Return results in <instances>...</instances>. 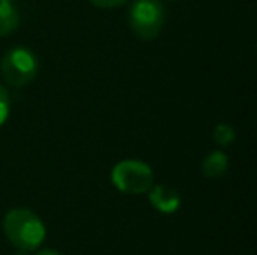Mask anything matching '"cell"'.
<instances>
[{
  "label": "cell",
  "instance_id": "obj_1",
  "mask_svg": "<svg viewBox=\"0 0 257 255\" xmlns=\"http://www.w3.org/2000/svg\"><path fill=\"white\" fill-rule=\"evenodd\" d=\"M2 229L11 245L21 252L39 250L48 236L44 220L34 210L23 206L11 208L4 215Z\"/></svg>",
  "mask_w": 257,
  "mask_h": 255
},
{
  "label": "cell",
  "instance_id": "obj_5",
  "mask_svg": "<svg viewBox=\"0 0 257 255\" xmlns=\"http://www.w3.org/2000/svg\"><path fill=\"white\" fill-rule=\"evenodd\" d=\"M149 201L161 213H173L180 206V196L168 185H153L149 191Z\"/></svg>",
  "mask_w": 257,
  "mask_h": 255
},
{
  "label": "cell",
  "instance_id": "obj_11",
  "mask_svg": "<svg viewBox=\"0 0 257 255\" xmlns=\"http://www.w3.org/2000/svg\"><path fill=\"white\" fill-rule=\"evenodd\" d=\"M35 255H61V253L56 252V250H53V248H42V250H39Z\"/></svg>",
  "mask_w": 257,
  "mask_h": 255
},
{
  "label": "cell",
  "instance_id": "obj_9",
  "mask_svg": "<svg viewBox=\"0 0 257 255\" xmlns=\"http://www.w3.org/2000/svg\"><path fill=\"white\" fill-rule=\"evenodd\" d=\"M11 116V96L9 91L0 84V126L7 123Z\"/></svg>",
  "mask_w": 257,
  "mask_h": 255
},
{
  "label": "cell",
  "instance_id": "obj_3",
  "mask_svg": "<svg viewBox=\"0 0 257 255\" xmlns=\"http://www.w3.org/2000/svg\"><path fill=\"white\" fill-rule=\"evenodd\" d=\"M110 180L117 191L124 194H144L153 187L154 175L149 164L137 159H124L112 168Z\"/></svg>",
  "mask_w": 257,
  "mask_h": 255
},
{
  "label": "cell",
  "instance_id": "obj_8",
  "mask_svg": "<svg viewBox=\"0 0 257 255\" xmlns=\"http://www.w3.org/2000/svg\"><path fill=\"white\" fill-rule=\"evenodd\" d=\"M234 136H236L234 128L229 126V124H219V126H215V129H213V140H215V143H219L222 147L229 145L234 140Z\"/></svg>",
  "mask_w": 257,
  "mask_h": 255
},
{
  "label": "cell",
  "instance_id": "obj_7",
  "mask_svg": "<svg viewBox=\"0 0 257 255\" xmlns=\"http://www.w3.org/2000/svg\"><path fill=\"white\" fill-rule=\"evenodd\" d=\"M20 27V14L13 2H0V37H7Z\"/></svg>",
  "mask_w": 257,
  "mask_h": 255
},
{
  "label": "cell",
  "instance_id": "obj_6",
  "mask_svg": "<svg viewBox=\"0 0 257 255\" xmlns=\"http://www.w3.org/2000/svg\"><path fill=\"white\" fill-rule=\"evenodd\" d=\"M227 166H229V163H227V156L224 152H220V150H215V152L208 154V156L203 159V166H201V170H203L205 177L217 178V177H222V175L226 173Z\"/></svg>",
  "mask_w": 257,
  "mask_h": 255
},
{
  "label": "cell",
  "instance_id": "obj_10",
  "mask_svg": "<svg viewBox=\"0 0 257 255\" xmlns=\"http://www.w3.org/2000/svg\"><path fill=\"white\" fill-rule=\"evenodd\" d=\"M89 2L96 7H102V9H112V7L122 6V4L128 2V0H89Z\"/></svg>",
  "mask_w": 257,
  "mask_h": 255
},
{
  "label": "cell",
  "instance_id": "obj_2",
  "mask_svg": "<svg viewBox=\"0 0 257 255\" xmlns=\"http://www.w3.org/2000/svg\"><path fill=\"white\" fill-rule=\"evenodd\" d=\"M0 72L4 81L13 88H25L35 81L39 74V60L32 49L16 46L2 56Z\"/></svg>",
  "mask_w": 257,
  "mask_h": 255
},
{
  "label": "cell",
  "instance_id": "obj_12",
  "mask_svg": "<svg viewBox=\"0 0 257 255\" xmlns=\"http://www.w3.org/2000/svg\"><path fill=\"white\" fill-rule=\"evenodd\" d=\"M0 2H13V0H0Z\"/></svg>",
  "mask_w": 257,
  "mask_h": 255
},
{
  "label": "cell",
  "instance_id": "obj_4",
  "mask_svg": "<svg viewBox=\"0 0 257 255\" xmlns=\"http://www.w3.org/2000/svg\"><path fill=\"white\" fill-rule=\"evenodd\" d=\"M165 25V6L161 0H135L130 7V27L137 37L153 41Z\"/></svg>",
  "mask_w": 257,
  "mask_h": 255
}]
</instances>
